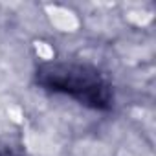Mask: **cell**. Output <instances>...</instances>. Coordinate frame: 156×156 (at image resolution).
<instances>
[{
    "label": "cell",
    "instance_id": "1",
    "mask_svg": "<svg viewBox=\"0 0 156 156\" xmlns=\"http://www.w3.org/2000/svg\"><path fill=\"white\" fill-rule=\"evenodd\" d=\"M35 85L46 92L66 96L90 110L108 112L114 107V88L105 73L88 62L46 61L35 68Z\"/></svg>",
    "mask_w": 156,
    "mask_h": 156
},
{
    "label": "cell",
    "instance_id": "2",
    "mask_svg": "<svg viewBox=\"0 0 156 156\" xmlns=\"http://www.w3.org/2000/svg\"><path fill=\"white\" fill-rule=\"evenodd\" d=\"M0 156H4V154H2V152H0Z\"/></svg>",
    "mask_w": 156,
    "mask_h": 156
}]
</instances>
